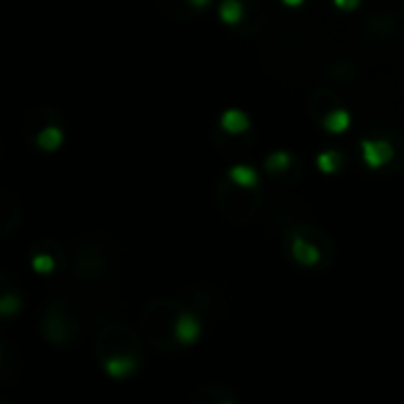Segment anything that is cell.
<instances>
[{"label": "cell", "mask_w": 404, "mask_h": 404, "mask_svg": "<svg viewBox=\"0 0 404 404\" xmlns=\"http://www.w3.org/2000/svg\"><path fill=\"white\" fill-rule=\"evenodd\" d=\"M93 353L112 379H128L145 360V343L130 324L107 322L97 329Z\"/></svg>", "instance_id": "1"}, {"label": "cell", "mask_w": 404, "mask_h": 404, "mask_svg": "<svg viewBox=\"0 0 404 404\" xmlns=\"http://www.w3.org/2000/svg\"><path fill=\"white\" fill-rule=\"evenodd\" d=\"M116 244L107 232L78 239L69 251V272L83 284H104L116 272Z\"/></svg>", "instance_id": "2"}, {"label": "cell", "mask_w": 404, "mask_h": 404, "mask_svg": "<svg viewBox=\"0 0 404 404\" xmlns=\"http://www.w3.org/2000/svg\"><path fill=\"white\" fill-rule=\"evenodd\" d=\"M190 312V303H182L180 298H154L142 308L140 329L145 341L156 348L159 353H175L180 348L178 343V322Z\"/></svg>", "instance_id": "3"}, {"label": "cell", "mask_w": 404, "mask_h": 404, "mask_svg": "<svg viewBox=\"0 0 404 404\" xmlns=\"http://www.w3.org/2000/svg\"><path fill=\"white\" fill-rule=\"evenodd\" d=\"M213 201L227 223L244 227L251 225L265 208V192L263 187H237L223 175L213 187Z\"/></svg>", "instance_id": "4"}, {"label": "cell", "mask_w": 404, "mask_h": 404, "mask_svg": "<svg viewBox=\"0 0 404 404\" xmlns=\"http://www.w3.org/2000/svg\"><path fill=\"white\" fill-rule=\"evenodd\" d=\"M303 34L296 26H286L282 34L277 36V41L267 48L265 52V67L275 78H282L284 83H291V76H296V81H305V60H308V50H305Z\"/></svg>", "instance_id": "5"}, {"label": "cell", "mask_w": 404, "mask_h": 404, "mask_svg": "<svg viewBox=\"0 0 404 404\" xmlns=\"http://www.w3.org/2000/svg\"><path fill=\"white\" fill-rule=\"evenodd\" d=\"M38 331L50 345L64 348L71 345L81 334V315L74 301L69 298H55L48 308H45L41 322H38Z\"/></svg>", "instance_id": "6"}, {"label": "cell", "mask_w": 404, "mask_h": 404, "mask_svg": "<svg viewBox=\"0 0 404 404\" xmlns=\"http://www.w3.org/2000/svg\"><path fill=\"white\" fill-rule=\"evenodd\" d=\"M29 263L38 275H55L69 270V253L55 239H38L29 249Z\"/></svg>", "instance_id": "7"}, {"label": "cell", "mask_w": 404, "mask_h": 404, "mask_svg": "<svg viewBox=\"0 0 404 404\" xmlns=\"http://www.w3.org/2000/svg\"><path fill=\"white\" fill-rule=\"evenodd\" d=\"M265 171L277 185L284 187H293L303 180V164L293 152H286V149H279V152H272L265 156Z\"/></svg>", "instance_id": "8"}, {"label": "cell", "mask_w": 404, "mask_h": 404, "mask_svg": "<svg viewBox=\"0 0 404 404\" xmlns=\"http://www.w3.org/2000/svg\"><path fill=\"white\" fill-rule=\"evenodd\" d=\"M62 126V114L55 107H38L34 112L26 114V119L22 123V138L29 142L31 147L36 145V140L41 138L45 130L50 128H60Z\"/></svg>", "instance_id": "9"}, {"label": "cell", "mask_w": 404, "mask_h": 404, "mask_svg": "<svg viewBox=\"0 0 404 404\" xmlns=\"http://www.w3.org/2000/svg\"><path fill=\"white\" fill-rule=\"evenodd\" d=\"M305 109H308L310 119L315 121L317 126H322L331 114L341 112L345 107H343V97L338 95L334 88H317L315 93L308 97V102H305Z\"/></svg>", "instance_id": "10"}, {"label": "cell", "mask_w": 404, "mask_h": 404, "mask_svg": "<svg viewBox=\"0 0 404 404\" xmlns=\"http://www.w3.org/2000/svg\"><path fill=\"white\" fill-rule=\"evenodd\" d=\"M22 227V199L12 190L0 192V239H12Z\"/></svg>", "instance_id": "11"}, {"label": "cell", "mask_w": 404, "mask_h": 404, "mask_svg": "<svg viewBox=\"0 0 404 404\" xmlns=\"http://www.w3.org/2000/svg\"><path fill=\"white\" fill-rule=\"evenodd\" d=\"M286 232H296V234H301V237H305L308 241H312V244H315L317 249L322 251L324 267H329L331 263H334V256H336L334 239H331L329 234L322 230V227H317V225H312V223H293V225L286 227Z\"/></svg>", "instance_id": "12"}, {"label": "cell", "mask_w": 404, "mask_h": 404, "mask_svg": "<svg viewBox=\"0 0 404 404\" xmlns=\"http://www.w3.org/2000/svg\"><path fill=\"white\" fill-rule=\"evenodd\" d=\"M284 237L289 239V253L298 265H303V267H324L322 251H319L312 241H308L296 232H284Z\"/></svg>", "instance_id": "13"}, {"label": "cell", "mask_w": 404, "mask_h": 404, "mask_svg": "<svg viewBox=\"0 0 404 404\" xmlns=\"http://www.w3.org/2000/svg\"><path fill=\"white\" fill-rule=\"evenodd\" d=\"M211 140H213V145H215V149H218V152L230 154V156H244L246 152H251L253 142H256L253 133L232 135V133H225V130H220V128L213 130Z\"/></svg>", "instance_id": "14"}, {"label": "cell", "mask_w": 404, "mask_h": 404, "mask_svg": "<svg viewBox=\"0 0 404 404\" xmlns=\"http://www.w3.org/2000/svg\"><path fill=\"white\" fill-rule=\"evenodd\" d=\"M265 24H267L265 5L258 3V0H246V3H244V17H241V22L237 26V34L241 38H253L265 29Z\"/></svg>", "instance_id": "15"}, {"label": "cell", "mask_w": 404, "mask_h": 404, "mask_svg": "<svg viewBox=\"0 0 404 404\" xmlns=\"http://www.w3.org/2000/svg\"><path fill=\"white\" fill-rule=\"evenodd\" d=\"M362 156H364V164L369 168H381L393 161L395 156V147L393 142L386 138H376V140H362Z\"/></svg>", "instance_id": "16"}, {"label": "cell", "mask_w": 404, "mask_h": 404, "mask_svg": "<svg viewBox=\"0 0 404 404\" xmlns=\"http://www.w3.org/2000/svg\"><path fill=\"white\" fill-rule=\"evenodd\" d=\"M22 374V355L10 341H0V381L12 386Z\"/></svg>", "instance_id": "17"}, {"label": "cell", "mask_w": 404, "mask_h": 404, "mask_svg": "<svg viewBox=\"0 0 404 404\" xmlns=\"http://www.w3.org/2000/svg\"><path fill=\"white\" fill-rule=\"evenodd\" d=\"M324 74H327L331 83L350 86V83L357 81L360 69H357V62L353 60V57H336V60H331L327 67H324Z\"/></svg>", "instance_id": "18"}, {"label": "cell", "mask_w": 404, "mask_h": 404, "mask_svg": "<svg viewBox=\"0 0 404 404\" xmlns=\"http://www.w3.org/2000/svg\"><path fill=\"white\" fill-rule=\"evenodd\" d=\"M230 400H234L232 393L218 383H204L192 393L190 404H227Z\"/></svg>", "instance_id": "19"}, {"label": "cell", "mask_w": 404, "mask_h": 404, "mask_svg": "<svg viewBox=\"0 0 404 404\" xmlns=\"http://www.w3.org/2000/svg\"><path fill=\"white\" fill-rule=\"evenodd\" d=\"M201 331H204V322H201V319L190 310L178 322V331H175V336H178L180 345H192L201 338Z\"/></svg>", "instance_id": "20"}, {"label": "cell", "mask_w": 404, "mask_h": 404, "mask_svg": "<svg viewBox=\"0 0 404 404\" xmlns=\"http://www.w3.org/2000/svg\"><path fill=\"white\" fill-rule=\"evenodd\" d=\"M218 128L232 135H244V133H251V119L249 114L241 112V109H227V112L220 116Z\"/></svg>", "instance_id": "21"}, {"label": "cell", "mask_w": 404, "mask_h": 404, "mask_svg": "<svg viewBox=\"0 0 404 404\" xmlns=\"http://www.w3.org/2000/svg\"><path fill=\"white\" fill-rule=\"evenodd\" d=\"M397 22H400V19H395L390 12H381V15H376V17H369L364 29H367L369 38H390L395 34Z\"/></svg>", "instance_id": "22"}, {"label": "cell", "mask_w": 404, "mask_h": 404, "mask_svg": "<svg viewBox=\"0 0 404 404\" xmlns=\"http://www.w3.org/2000/svg\"><path fill=\"white\" fill-rule=\"evenodd\" d=\"M227 178H230L237 187H260V180H258V173L253 171L251 166L246 164H237L227 171Z\"/></svg>", "instance_id": "23"}, {"label": "cell", "mask_w": 404, "mask_h": 404, "mask_svg": "<svg viewBox=\"0 0 404 404\" xmlns=\"http://www.w3.org/2000/svg\"><path fill=\"white\" fill-rule=\"evenodd\" d=\"M19 310H22V293L10 289V286L5 284V293H3V298H0V315L5 319H10V317H15Z\"/></svg>", "instance_id": "24"}, {"label": "cell", "mask_w": 404, "mask_h": 404, "mask_svg": "<svg viewBox=\"0 0 404 404\" xmlns=\"http://www.w3.org/2000/svg\"><path fill=\"white\" fill-rule=\"evenodd\" d=\"M317 168L327 175H334L343 168V154L338 149H327L317 156Z\"/></svg>", "instance_id": "25"}, {"label": "cell", "mask_w": 404, "mask_h": 404, "mask_svg": "<svg viewBox=\"0 0 404 404\" xmlns=\"http://www.w3.org/2000/svg\"><path fill=\"white\" fill-rule=\"evenodd\" d=\"M241 17H244V3H239V0H225V3L220 5V19H223L225 24L237 29Z\"/></svg>", "instance_id": "26"}, {"label": "cell", "mask_w": 404, "mask_h": 404, "mask_svg": "<svg viewBox=\"0 0 404 404\" xmlns=\"http://www.w3.org/2000/svg\"><path fill=\"white\" fill-rule=\"evenodd\" d=\"M62 140H64V130L62 126L60 128H50V130H45V133L41 135V138L36 140V149H41V152H55L57 147L62 145Z\"/></svg>", "instance_id": "27"}, {"label": "cell", "mask_w": 404, "mask_h": 404, "mask_svg": "<svg viewBox=\"0 0 404 404\" xmlns=\"http://www.w3.org/2000/svg\"><path fill=\"white\" fill-rule=\"evenodd\" d=\"M350 126V114H348V109H341V112H336V114H331L327 121L322 123V128L324 130H329V133H345Z\"/></svg>", "instance_id": "28"}, {"label": "cell", "mask_w": 404, "mask_h": 404, "mask_svg": "<svg viewBox=\"0 0 404 404\" xmlns=\"http://www.w3.org/2000/svg\"><path fill=\"white\" fill-rule=\"evenodd\" d=\"M338 10H353V8H360V3H336Z\"/></svg>", "instance_id": "29"}, {"label": "cell", "mask_w": 404, "mask_h": 404, "mask_svg": "<svg viewBox=\"0 0 404 404\" xmlns=\"http://www.w3.org/2000/svg\"><path fill=\"white\" fill-rule=\"evenodd\" d=\"M397 17H400V22L404 24V3L397 5Z\"/></svg>", "instance_id": "30"}, {"label": "cell", "mask_w": 404, "mask_h": 404, "mask_svg": "<svg viewBox=\"0 0 404 404\" xmlns=\"http://www.w3.org/2000/svg\"><path fill=\"white\" fill-rule=\"evenodd\" d=\"M227 404H237V400H230V402H227Z\"/></svg>", "instance_id": "31"}, {"label": "cell", "mask_w": 404, "mask_h": 404, "mask_svg": "<svg viewBox=\"0 0 404 404\" xmlns=\"http://www.w3.org/2000/svg\"><path fill=\"white\" fill-rule=\"evenodd\" d=\"M3 404H8V402H3Z\"/></svg>", "instance_id": "32"}]
</instances>
